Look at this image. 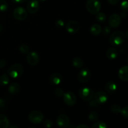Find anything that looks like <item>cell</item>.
Here are the masks:
<instances>
[{"mask_svg":"<svg viewBox=\"0 0 128 128\" xmlns=\"http://www.w3.org/2000/svg\"><path fill=\"white\" fill-rule=\"evenodd\" d=\"M125 40V34L122 31H117L111 34L110 37V42L112 46H118L124 43Z\"/></svg>","mask_w":128,"mask_h":128,"instance_id":"obj_1","label":"cell"},{"mask_svg":"<svg viewBox=\"0 0 128 128\" xmlns=\"http://www.w3.org/2000/svg\"><path fill=\"white\" fill-rule=\"evenodd\" d=\"M24 72V68L20 64H14L9 68L8 73L11 78L17 79L21 77Z\"/></svg>","mask_w":128,"mask_h":128,"instance_id":"obj_2","label":"cell"},{"mask_svg":"<svg viewBox=\"0 0 128 128\" xmlns=\"http://www.w3.org/2000/svg\"><path fill=\"white\" fill-rule=\"evenodd\" d=\"M86 7L90 13L92 14H96L100 12L101 4L99 0H88L86 2Z\"/></svg>","mask_w":128,"mask_h":128,"instance_id":"obj_3","label":"cell"},{"mask_svg":"<svg viewBox=\"0 0 128 128\" xmlns=\"http://www.w3.org/2000/svg\"><path fill=\"white\" fill-rule=\"evenodd\" d=\"M79 95L81 100L89 101L92 100L93 98L94 91L90 88L83 87L79 90Z\"/></svg>","mask_w":128,"mask_h":128,"instance_id":"obj_4","label":"cell"},{"mask_svg":"<svg viewBox=\"0 0 128 128\" xmlns=\"http://www.w3.org/2000/svg\"><path fill=\"white\" fill-rule=\"evenodd\" d=\"M28 120L31 123L38 124L43 121L44 115L41 111H34L30 112L28 116Z\"/></svg>","mask_w":128,"mask_h":128,"instance_id":"obj_5","label":"cell"},{"mask_svg":"<svg viewBox=\"0 0 128 128\" xmlns=\"http://www.w3.org/2000/svg\"><path fill=\"white\" fill-rule=\"evenodd\" d=\"M13 16L16 20L18 21H23L28 16L26 10L22 7H17L13 11Z\"/></svg>","mask_w":128,"mask_h":128,"instance_id":"obj_6","label":"cell"},{"mask_svg":"<svg viewBox=\"0 0 128 128\" xmlns=\"http://www.w3.org/2000/svg\"><path fill=\"white\" fill-rule=\"evenodd\" d=\"M91 77V71L87 68H84L80 71L78 75V79L79 81L82 83L88 82Z\"/></svg>","mask_w":128,"mask_h":128,"instance_id":"obj_7","label":"cell"},{"mask_svg":"<svg viewBox=\"0 0 128 128\" xmlns=\"http://www.w3.org/2000/svg\"><path fill=\"white\" fill-rule=\"evenodd\" d=\"M26 60L28 63L31 66H36L40 61V56L35 51H31L28 53Z\"/></svg>","mask_w":128,"mask_h":128,"instance_id":"obj_8","label":"cell"},{"mask_svg":"<svg viewBox=\"0 0 128 128\" xmlns=\"http://www.w3.org/2000/svg\"><path fill=\"white\" fill-rule=\"evenodd\" d=\"M80 24L76 21H70L66 23V30L69 33L75 34L80 31Z\"/></svg>","mask_w":128,"mask_h":128,"instance_id":"obj_9","label":"cell"},{"mask_svg":"<svg viewBox=\"0 0 128 128\" xmlns=\"http://www.w3.org/2000/svg\"><path fill=\"white\" fill-rule=\"evenodd\" d=\"M63 101L65 102L66 104L68 106H72L75 104L76 102V96L74 93L72 92H65L63 94Z\"/></svg>","mask_w":128,"mask_h":128,"instance_id":"obj_10","label":"cell"},{"mask_svg":"<svg viewBox=\"0 0 128 128\" xmlns=\"http://www.w3.org/2000/svg\"><path fill=\"white\" fill-rule=\"evenodd\" d=\"M57 125L60 128H66L70 126V118L65 114H60L56 120Z\"/></svg>","mask_w":128,"mask_h":128,"instance_id":"obj_11","label":"cell"},{"mask_svg":"<svg viewBox=\"0 0 128 128\" xmlns=\"http://www.w3.org/2000/svg\"><path fill=\"white\" fill-rule=\"evenodd\" d=\"M94 100L98 104H102L106 103L108 100V95L103 91H99L94 96Z\"/></svg>","mask_w":128,"mask_h":128,"instance_id":"obj_12","label":"cell"},{"mask_svg":"<svg viewBox=\"0 0 128 128\" xmlns=\"http://www.w3.org/2000/svg\"><path fill=\"white\" fill-rule=\"evenodd\" d=\"M121 22V16L118 14H112L109 18V24L111 28H118Z\"/></svg>","mask_w":128,"mask_h":128,"instance_id":"obj_13","label":"cell"},{"mask_svg":"<svg viewBox=\"0 0 128 128\" xmlns=\"http://www.w3.org/2000/svg\"><path fill=\"white\" fill-rule=\"evenodd\" d=\"M40 8V4L38 0H31L27 4V10L30 14H34Z\"/></svg>","mask_w":128,"mask_h":128,"instance_id":"obj_14","label":"cell"},{"mask_svg":"<svg viewBox=\"0 0 128 128\" xmlns=\"http://www.w3.org/2000/svg\"><path fill=\"white\" fill-rule=\"evenodd\" d=\"M50 83L53 85H59L62 82V76H61V74L55 72V73L52 74L50 76L49 78Z\"/></svg>","mask_w":128,"mask_h":128,"instance_id":"obj_15","label":"cell"},{"mask_svg":"<svg viewBox=\"0 0 128 128\" xmlns=\"http://www.w3.org/2000/svg\"><path fill=\"white\" fill-rule=\"evenodd\" d=\"M118 76L122 81H128V66H122L120 68L118 72Z\"/></svg>","mask_w":128,"mask_h":128,"instance_id":"obj_16","label":"cell"},{"mask_svg":"<svg viewBox=\"0 0 128 128\" xmlns=\"http://www.w3.org/2000/svg\"><path fill=\"white\" fill-rule=\"evenodd\" d=\"M117 84L113 81H109L105 85V90L106 92L110 94H113L117 90Z\"/></svg>","mask_w":128,"mask_h":128,"instance_id":"obj_17","label":"cell"},{"mask_svg":"<svg viewBox=\"0 0 128 128\" xmlns=\"http://www.w3.org/2000/svg\"><path fill=\"white\" fill-rule=\"evenodd\" d=\"M20 85L17 82H12L10 84L8 87V92L11 94L16 95L18 94L20 91Z\"/></svg>","mask_w":128,"mask_h":128,"instance_id":"obj_18","label":"cell"},{"mask_svg":"<svg viewBox=\"0 0 128 128\" xmlns=\"http://www.w3.org/2000/svg\"><path fill=\"white\" fill-rule=\"evenodd\" d=\"M106 56L110 60H115L118 56V52L117 50L114 48H110L106 51Z\"/></svg>","mask_w":128,"mask_h":128,"instance_id":"obj_19","label":"cell"},{"mask_svg":"<svg viewBox=\"0 0 128 128\" xmlns=\"http://www.w3.org/2000/svg\"><path fill=\"white\" fill-rule=\"evenodd\" d=\"M101 31H102L101 26L98 24H94L90 28V32L91 34L94 35V36H98V35L100 34Z\"/></svg>","mask_w":128,"mask_h":128,"instance_id":"obj_20","label":"cell"},{"mask_svg":"<svg viewBox=\"0 0 128 128\" xmlns=\"http://www.w3.org/2000/svg\"><path fill=\"white\" fill-rule=\"evenodd\" d=\"M9 120L5 115L0 114V128H7L9 127Z\"/></svg>","mask_w":128,"mask_h":128,"instance_id":"obj_21","label":"cell"},{"mask_svg":"<svg viewBox=\"0 0 128 128\" xmlns=\"http://www.w3.org/2000/svg\"><path fill=\"white\" fill-rule=\"evenodd\" d=\"M72 65L76 68H81L83 66V61L80 58H74L72 60Z\"/></svg>","mask_w":128,"mask_h":128,"instance_id":"obj_22","label":"cell"},{"mask_svg":"<svg viewBox=\"0 0 128 128\" xmlns=\"http://www.w3.org/2000/svg\"><path fill=\"white\" fill-rule=\"evenodd\" d=\"M10 82V79L8 76L6 74H3L0 77V84L2 86H6L9 84Z\"/></svg>","mask_w":128,"mask_h":128,"instance_id":"obj_23","label":"cell"},{"mask_svg":"<svg viewBox=\"0 0 128 128\" xmlns=\"http://www.w3.org/2000/svg\"><path fill=\"white\" fill-rule=\"evenodd\" d=\"M96 20L100 22H104L106 20V16L104 12H98L96 14Z\"/></svg>","mask_w":128,"mask_h":128,"instance_id":"obj_24","label":"cell"},{"mask_svg":"<svg viewBox=\"0 0 128 128\" xmlns=\"http://www.w3.org/2000/svg\"><path fill=\"white\" fill-rule=\"evenodd\" d=\"M110 110L114 114H120L121 113V108L119 105L116 104H114L111 106Z\"/></svg>","mask_w":128,"mask_h":128,"instance_id":"obj_25","label":"cell"},{"mask_svg":"<svg viewBox=\"0 0 128 128\" xmlns=\"http://www.w3.org/2000/svg\"><path fill=\"white\" fill-rule=\"evenodd\" d=\"M88 118L90 121H96L98 120L99 119V115L95 111H91L89 114Z\"/></svg>","mask_w":128,"mask_h":128,"instance_id":"obj_26","label":"cell"},{"mask_svg":"<svg viewBox=\"0 0 128 128\" xmlns=\"http://www.w3.org/2000/svg\"><path fill=\"white\" fill-rule=\"evenodd\" d=\"M8 8V4L5 0H0V11L4 12Z\"/></svg>","mask_w":128,"mask_h":128,"instance_id":"obj_27","label":"cell"},{"mask_svg":"<svg viewBox=\"0 0 128 128\" xmlns=\"http://www.w3.org/2000/svg\"><path fill=\"white\" fill-rule=\"evenodd\" d=\"M19 50H20V52L22 54H26L28 53L29 51H30V48L26 44H22L21 46L19 48Z\"/></svg>","mask_w":128,"mask_h":128,"instance_id":"obj_28","label":"cell"},{"mask_svg":"<svg viewBox=\"0 0 128 128\" xmlns=\"http://www.w3.org/2000/svg\"><path fill=\"white\" fill-rule=\"evenodd\" d=\"M121 9L124 12H128V0H123L121 3Z\"/></svg>","mask_w":128,"mask_h":128,"instance_id":"obj_29","label":"cell"},{"mask_svg":"<svg viewBox=\"0 0 128 128\" xmlns=\"http://www.w3.org/2000/svg\"><path fill=\"white\" fill-rule=\"evenodd\" d=\"M92 128H107V124L104 122L102 121H99V122H96L94 124L92 125Z\"/></svg>","mask_w":128,"mask_h":128,"instance_id":"obj_30","label":"cell"},{"mask_svg":"<svg viewBox=\"0 0 128 128\" xmlns=\"http://www.w3.org/2000/svg\"><path fill=\"white\" fill-rule=\"evenodd\" d=\"M54 93L56 95L57 97H61V96H63L64 94V91L61 88H56L54 91Z\"/></svg>","mask_w":128,"mask_h":128,"instance_id":"obj_31","label":"cell"},{"mask_svg":"<svg viewBox=\"0 0 128 128\" xmlns=\"http://www.w3.org/2000/svg\"><path fill=\"white\" fill-rule=\"evenodd\" d=\"M121 114L124 118H125L126 119H128V106L121 109Z\"/></svg>","mask_w":128,"mask_h":128,"instance_id":"obj_32","label":"cell"},{"mask_svg":"<svg viewBox=\"0 0 128 128\" xmlns=\"http://www.w3.org/2000/svg\"><path fill=\"white\" fill-rule=\"evenodd\" d=\"M55 25H56V26L58 28H62L64 26V22L63 20H58L56 21Z\"/></svg>","mask_w":128,"mask_h":128,"instance_id":"obj_33","label":"cell"},{"mask_svg":"<svg viewBox=\"0 0 128 128\" xmlns=\"http://www.w3.org/2000/svg\"><path fill=\"white\" fill-rule=\"evenodd\" d=\"M111 28L110 26H106V27L104 28V29L102 30V34L104 35H108L111 32Z\"/></svg>","mask_w":128,"mask_h":128,"instance_id":"obj_34","label":"cell"},{"mask_svg":"<svg viewBox=\"0 0 128 128\" xmlns=\"http://www.w3.org/2000/svg\"><path fill=\"white\" fill-rule=\"evenodd\" d=\"M44 126H45V127L46 128H51L52 126V125H53V124H52V122L51 121H50V120H44Z\"/></svg>","mask_w":128,"mask_h":128,"instance_id":"obj_35","label":"cell"},{"mask_svg":"<svg viewBox=\"0 0 128 128\" xmlns=\"http://www.w3.org/2000/svg\"><path fill=\"white\" fill-rule=\"evenodd\" d=\"M6 106V102L2 98H0V108H4Z\"/></svg>","mask_w":128,"mask_h":128,"instance_id":"obj_36","label":"cell"},{"mask_svg":"<svg viewBox=\"0 0 128 128\" xmlns=\"http://www.w3.org/2000/svg\"><path fill=\"white\" fill-rule=\"evenodd\" d=\"M6 65V61L4 60H0V68H3Z\"/></svg>","mask_w":128,"mask_h":128,"instance_id":"obj_37","label":"cell"},{"mask_svg":"<svg viewBox=\"0 0 128 128\" xmlns=\"http://www.w3.org/2000/svg\"><path fill=\"white\" fill-rule=\"evenodd\" d=\"M109 3L112 5H115L120 1V0H108Z\"/></svg>","mask_w":128,"mask_h":128,"instance_id":"obj_38","label":"cell"},{"mask_svg":"<svg viewBox=\"0 0 128 128\" xmlns=\"http://www.w3.org/2000/svg\"><path fill=\"white\" fill-rule=\"evenodd\" d=\"M98 104L97 102L94 101V100H92V101H91L90 103V105L91 106H92V107H96Z\"/></svg>","mask_w":128,"mask_h":128,"instance_id":"obj_39","label":"cell"},{"mask_svg":"<svg viewBox=\"0 0 128 128\" xmlns=\"http://www.w3.org/2000/svg\"><path fill=\"white\" fill-rule=\"evenodd\" d=\"M11 1L16 4H20V3H22V2H23L25 0H11Z\"/></svg>","mask_w":128,"mask_h":128,"instance_id":"obj_40","label":"cell"},{"mask_svg":"<svg viewBox=\"0 0 128 128\" xmlns=\"http://www.w3.org/2000/svg\"><path fill=\"white\" fill-rule=\"evenodd\" d=\"M76 128H89V126H87V125H84V124H80L78 125L76 127Z\"/></svg>","mask_w":128,"mask_h":128,"instance_id":"obj_41","label":"cell"},{"mask_svg":"<svg viewBox=\"0 0 128 128\" xmlns=\"http://www.w3.org/2000/svg\"><path fill=\"white\" fill-rule=\"evenodd\" d=\"M2 28H2V26L1 24H0V32H1V31H2Z\"/></svg>","mask_w":128,"mask_h":128,"instance_id":"obj_42","label":"cell"},{"mask_svg":"<svg viewBox=\"0 0 128 128\" xmlns=\"http://www.w3.org/2000/svg\"><path fill=\"white\" fill-rule=\"evenodd\" d=\"M10 128H18V126H10Z\"/></svg>","mask_w":128,"mask_h":128,"instance_id":"obj_43","label":"cell"},{"mask_svg":"<svg viewBox=\"0 0 128 128\" xmlns=\"http://www.w3.org/2000/svg\"><path fill=\"white\" fill-rule=\"evenodd\" d=\"M126 37H127V38L128 39V30H127V31H126Z\"/></svg>","mask_w":128,"mask_h":128,"instance_id":"obj_44","label":"cell"},{"mask_svg":"<svg viewBox=\"0 0 128 128\" xmlns=\"http://www.w3.org/2000/svg\"><path fill=\"white\" fill-rule=\"evenodd\" d=\"M38 1H46V0H38Z\"/></svg>","mask_w":128,"mask_h":128,"instance_id":"obj_45","label":"cell"},{"mask_svg":"<svg viewBox=\"0 0 128 128\" xmlns=\"http://www.w3.org/2000/svg\"><path fill=\"white\" fill-rule=\"evenodd\" d=\"M127 61H128V60H127Z\"/></svg>","mask_w":128,"mask_h":128,"instance_id":"obj_46","label":"cell"}]
</instances>
